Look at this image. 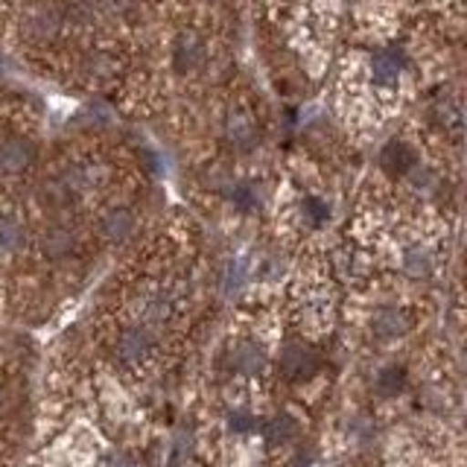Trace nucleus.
I'll use <instances>...</instances> for the list:
<instances>
[{
    "label": "nucleus",
    "instance_id": "nucleus-6",
    "mask_svg": "<svg viewBox=\"0 0 467 467\" xmlns=\"http://www.w3.org/2000/svg\"><path fill=\"white\" fill-rule=\"evenodd\" d=\"M15 21V0H0V53H6Z\"/></svg>",
    "mask_w": 467,
    "mask_h": 467
},
{
    "label": "nucleus",
    "instance_id": "nucleus-5",
    "mask_svg": "<svg viewBox=\"0 0 467 467\" xmlns=\"http://www.w3.org/2000/svg\"><path fill=\"white\" fill-rule=\"evenodd\" d=\"M420 9H427L435 18H441L444 24L464 29V0H412Z\"/></svg>",
    "mask_w": 467,
    "mask_h": 467
},
{
    "label": "nucleus",
    "instance_id": "nucleus-3",
    "mask_svg": "<svg viewBox=\"0 0 467 467\" xmlns=\"http://www.w3.org/2000/svg\"><path fill=\"white\" fill-rule=\"evenodd\" d=\"M357 0H248L260 77L284 106L316 102Z\"/></svg>",
    "mask_w": 467,
    "mask_h": 467
},
{
    "label": "nucleus",
    "instance_id": "nucleus-2",
    "mask_svg": "<svg viewBox=\"0 0 467 467\" xmlns=\"http://www.w3.org/2000/svg\"><path fill=\"white\" fill-rule=\"evenodd\" d=\"M257 73L248 0H150L135 73L109 114L170 155Z\"/></svg>",
    "mask_w": 467,
    "mask_h": 467
},
{
    "label": "nucleus",
    "instance_id": "nucleus-4",
    "mask_svg": "<svg viewBox=\"0 0 467 467\" xmlns=\"http://www.w3.org/2000/svg\"><path fill=\"white\" fill-rule=\"evenodd\" d=\"M50 131L44 91L26 79L0 77V327L6 281L21 243L24 202Z\"/></svg>",
    "mask_w": 467,
    "mask_h": 467
},
{
    "label": "nucleus",
    "instance_id": "nucleus-1",
    "mask_svg": "<svg viewBox=\"0 0 467 467\" xmlns=\"http://www.w3.org/2000/svg\"><path fill=\"white\" fill-rule=\"evenodd\" d=\"M172 202L164 155L111 114L53 126L24 202L4 327L50 325Z\"/></svg>",
    "mask_w": 467,
    "mask_h": 467
}]
</instances>
